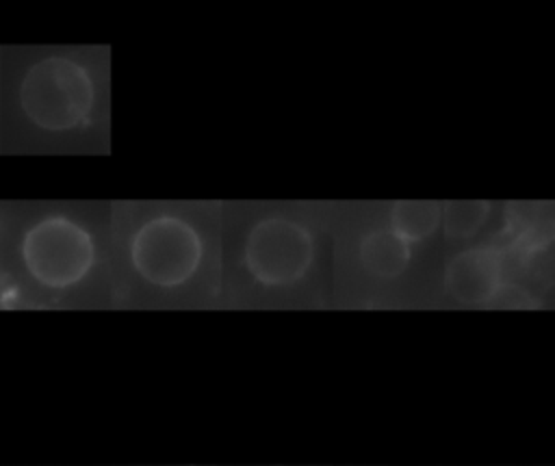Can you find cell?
I'll return each instance as SVG.
<instances>
[{
  "label": "cell",
  "instance_id": "1",
  "mask_svg": "<svg viewBox=\"0 0 555 466\" xmlns=\"http://www.w3.org/2000/svg\"><path fill=\"white\" fill-rule=\"evenodd\" d=\"M95 87L91 74L69 56H46L28 67L20 82V106L41 130L78 128L91 113Z\"/></svg>",
  "mask_w": 555,
  "mask_h": 466
},
{
  "label": "cell",
  "instance_id": "2",
  "mask_svg": "<svg viewBox=\"0 0 555 466\" xmlns=\"http://www.w3.org/2000/svg\"><path fill=\"white\" fill-rule=\"evenodd\" d=\"M20 254L37 284L61 290L78 284L91 271L95 243L78 221L50 215L26 230Z\"/></svg>",
  "mask_w": 555,
  "mask_h": 466
},
{
  "label": "cell",
  "instance_id": "3",
  "mask_svg": "<svg viewBox=\"0 0 555 466\" xmlns=\"http://www.w3.org/2000/svg\"><path fill=\"white\" fill-rule=\"evenodd\" d=\"M130 260L145 282L173 288L191 280L197 271L202 262V238L189 221L160 215L134 232Z\"/></svg>",
  "mask_w": 555,
  "mask_h": 466
},
{
  "label": "cell",
  "instance_id": "4",
  "mask_svg": "<svg viewBox=\"0 0 555 466\" xmlns=\"http://www.w3.org/2000/svg\"><path fill=\"white\" fill-rule=\"evenodd\" d=\"M314 260V241L308 228L286 217L258 221L245 241V267L264 286H284L301 280Z\"/></svg>",
  "mask_w": 555,
  "mask_h": 466
},
{
  "label": "cell",
  "instance_id": "5",
  "mask_svg": "<svg viewBox=\"0 0 555 466\" xmlns=\"http://www.w3.org/2000/svg\"><path fill=\"white\" fill-rule=\"evenodd\" d=\"M503 284V258L494 247L477 245L451 258L444 271L447 293L464 303L479 306L490 301Z\"/></svg>",
  "mask_w": 555,
  "mask_h": 466
},
{
  "label": "cell",
  "instance_id": "6",
  "mask_svg": "<svg viewBox=\"0 0 555 466\" xmlns=\"http://www.w3.org/2000/svg\"><path fill=\"white\" fill-rule=\"evenodd\" d=\"M362 267L377 277H397L410 264V243L388 230H373L360 243Z\"/></svg>",
  "mask_w": 555,
  "mask_h": 466
},
{
  "label": "cell",
  "instance_id": "7",
  "mask_svg": "<svg viewBox=\"0 0 555 466\" xmlns=\"http://www.w3.org/2000/svg\"><path fill=\"white\" fill-rule=\"evenodd\" d=\"M442 221V204L434 199H401L392 204L390 230L405 243L431 236Z\"/></svg>",
  "mask_w": 555,
  "mask_h": 466
},
{
  "label": "cell",
  "instance_id": "8",
  "mask_svg": "<svg viewBox=\"0 0 555 466\" xmlns=\"http://www.w3.org/2000/svg\"><path fill=\"white\" fill-rule=\"evenodd\" d=\"M490 212L486 199H451L442 204V225L449 238H468L479 232Z\"/></svg>",
  "mask_w": 555,
  "mask_h": 466
}]
</instances>
